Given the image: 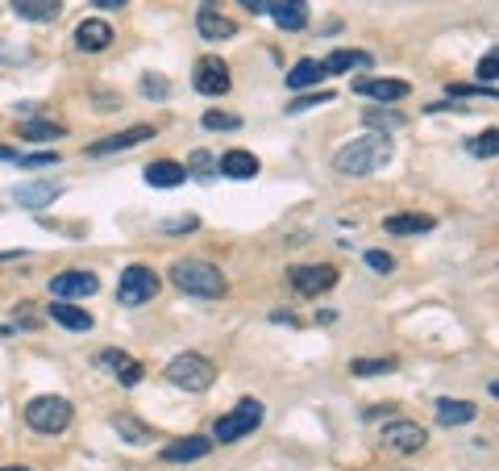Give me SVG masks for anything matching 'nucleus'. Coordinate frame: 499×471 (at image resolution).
Instances as JSON below:
<instances>
[{
	"label": "nucleus",
	"mask_w": 499,
	"mask_h": 471,
	"mask_svg": "<svg viewBox=\"0 0 499 471\" xmlns=\"http://www.w3.org/2000/svg\"><path fill=\"white\" fill-rule=\"evenodd\" d=\"M391 159V138L387 134H367V138H354L349 146L333 154V171L337 176H370L379 171Z\"/></svg>",
	"instance_id": "f257e3e1"
},
{
	"label": "nucleus",
	"mask_w": 499,
	"mask_h": 471,
	"mask_svg": "<svg viewBox=\"0 0 499 471\" xmlns=\"http://www.w3.org/2000/svg\"><path fill=\"white\" fill-rule=\"evenodd\" d=\"M171 284L187 296H204V300H217V296H225V288H229L225 275H221L213 263H204V259H179V263L171 267Z\"/></svg>",
	"instance_id": "f03ea898"
},
{
	"label": "nucleus",
	"mask_w": 499,
	"mask_h": 471,
	"mask_svg": "<svg viewBox=\"0 0 499 471\" xmlns=\"http://www.w3.org/2000/svg\"><path fill=\"white\" fill-rule=\"evenodd\" d=\"M167 380H171L175 388H184V392H208V388L217 383V367H213L204 355L187 351L167 363Z\"/></svg>",
	"instance_id": "7ed1b4c3"
},
{
	"label": "nucleus",
	"mask_w": 499,
	"mask_h": 471,
	"mask_svg": "<svg viewBox=\"0 0 499 471\" xmlns=\"http://www.w3.org/2000/svg\"><path fill=\"white\" fill-rule=\"evenodd\" d=\"M25 421L38 434H63L71 426V401H63V396H33L25 405Z\"/></svg>",
	"instance_id": "20e7f679"
},
{
	"label": "nucleus",
	"mask_w": 499,
	"mask_h": 471,
	"mask_svg": "<svg viewBox=\"0 0 499 471\" xmlns=\"http://www.w3.org/2000/svg\"><path fill=\"white\" fill-rule=\"evenodd\" d=\"M262 421V405L254 401V396H246V401H238V409L225 417H217V429H213V439L217 442H238L246 439L250 429H259Z\"/></svg>",
	"instance_id": "39448f33"
},
{
	"label": "nucleus",
	"mask_w": 499,
	"mask_h": 471,
	"mask_svg": "<svg viewBox=\"0 0 499 471\" xmlns=\"http://www.w3.org/2000/svg\"><path fill=\"white\" fill-rule=\"evenodd\" d=\"M159 292V275L150 272V267H141V263H133V267H125L121 272V284H117V300L121 305H146L150 296Z\"/></svg>",
	"instance_id": "423d86ee"
},
{
	"label": "nucleus",
	"mask_w": 499,
	"mask_h": 471,
	"mask_svg": "<svg viewBox=\"0 0 499 471\" xmlns=\"http://www.w3.org/2000/svg\"><path fill=\"white\" fill-rule=\"evenodd\" d=\"M424 426H416V421H387L383 426V447L395 450V455H413V450L424 447Z\"/></svg>",
	"instance_id": "0eeeda50"
},
{
	"label": "nucleus",
	"mask_w": 499,
	"mask_h": 471,
	"mask_svg": "<svg viewBox=\"0 0 499 471\" xmlns=\"http://www.w3.org/2000/svg\"><path fill=\"white\" fill-rule=\"evenodd\" d=\"M100 288V280L92 272H59L55 280H50V296L55 300H84V296H92Z\"/></svg>",
	"instance_id": "6e6552de"
},
{
	"label": "nucleus",
	"mask_w": 499,
	"mask_h": 471,
	"mask_svg": "<svg viewBox=\"0 0 499 471\" xmlns=\"http://www.w3.org/2000/svg\"><path fill=\"white\" fill-rule=\"evenodd\" d=\"M337 284V267L316 263V267H292V288L300 296H321Z\"/></svg>",
	"instance_id": "1a4fd4ad"
},
{
	"label": "nucleus",
	"mask_w": 499,
	"mask_h": 471,
	"mask_svg": "<svg viewBox=\"0 0 499 471\" xmlns=\"http://www.w3.org/2000/svg\"><path fill=\"white\" fill-rule=\"evenodd\" d=\"M192 84L195 92H204V97H225L229 92V67L221 59H200L192 71Z\"/></svg>",
	"instance_id": "9d476101"
},
{
	"label": "nucleus",
	"mask_w": 499,
	"mask_h": 471,
	"mask_svg": "<svg viewBox=\"0 0 499 471\" xmlns=\"http://www.w3.org/2000/svg\"><path fill=\"white\" fill-rule=\"evenodd\" d=\"M96 363L104 367V372L113 375V380H121L125 388H133V383H141V375H146V367H141L138 359H130L125 351H100Z\"/></svg>",
	"instance_id": "9b49d317"
},
{
	"label": "nucleus",
	"mask_w": 499,
	"mask_h": 471,
	"mask_svg": "<svg viewBox=\"0 0 499 471\" xmlns=\"http://www.w3.org/2000/svg\"><path fill=\"white\" fill-rule=\"evenodd\" d=\"M146 138H154L150 125H130V130H121V134H109V138H100V143L87 146V154L92 159H100V154H117V151H130V146L146 143Z\"/></svg>",
	"instance_id": "f8f14e48"
},
{
	"label": "nucleus",
	"mask_w": 499,
	"mask_h": 471,
	"mask_svg": "<svg viewBox=\"0 0 499 471\" xmlns=\"http://www.w3.org/2000/svg\"><path fill=\"white\" fill-rule=\"evenodd\" d=\"M354 92H358V97L379 100V105H395V100H404L413 88H408L404 79H358V84H354Z\"/></svg>",
	"instance_id": "ddd939ff"
},
{
	"label": "nucleus",
	"mask_w": 499,
	"mask_h": 471,
	"mask_svg": "<svg viewBox=\"0 0 499 471\" xmlns=\"http://www.w3.org/2000/svg\"><path fill=\"white\" fill-rule=\"evenodd\" d=\"M63 197V188L59 184H17L13 188V200H17V205L22 208H46V205H55V200Z\"/></svg>",
	"instance_id": "4468645a"
},
{
	"label": "nucleus",
	"mask_w": 499,
	"mask_h": 471,
	"mask_svg": "<svg viewBox=\"0 0 499 471\" xmlns=\"http://www.w3.org/2000/svg\"><path fill=\"white\" fill-rule=\"evenodd\" d=\"M279 30H304L308 25V0H271V9Z\"/></svg>",
	"instance_id": "2eb2a0df"
},
{
	"label": "nucleus",
	"mask_w": 499,
	"mask_h": 471,
	"mask_svg": "<svg viewBox=\"0 0 499 471\" xmlns=\"http://www.w3.org/2000/svg\"><path fill=\"white\" fill-rule=\"evenodd\" d=\"M195 30H200V38H208V42H225V38H233V33H238V25L229 22L225 13H217V9H200Z\"/></svg>",
	"instance_id": "dca6fc26"
},
{
	"label": "nucleus",
	"mask_w": 499,
	"mask_h": 471,
	"mask_svg": "<svg viewBox=\"0 0 499 471\" xmlns=\"http://www.w3.org/2000/svg\"><path fill=\"white\" fill-rule=\"evenodd\" d=\"M113 42V25L92 17V22H79L76 25V46L79 51H104Z\"/></svg>",
	"instance_id": "f3484780"
},
{
	"label": "nucleus",
	"mask_w": 499,
	"mask_h": 471,
	"mask_svg": "<svg viewBox=\"0 0 499 471\" xmlns=\"http://www.w3.org/2000/svg\"><path fill=\"white\" fill-rule=\"evenodd\" d=\"M208 450H213V439H184V442H171V447H163V459L167 463H192V459H204Z\"/></svg>",
	"instance_id": "a211bd4d"
},
{
	"label": "nucleus",
	"mask_w": 499,
	"mask_h": 471,
	"mask_svg": "<svg viewBox=\"0 0 499 471\" xmlns=\"http://www.w3.org/2000/svg\"><path fill=\"white\" fill-rule=\"evenodd\" d=\"M187 180L184 163H171V159H159V163L146 167V184L150 188H179Z\"/></svg>",
	"instance_id": "6ab92c4d"
},
{
	"label": "nucleus",
	"mask_w": 499,
	"mask_h": 471,
	"mask_svg": "<svg viewBox=\"0 0 499 471\" xmlns=\"http://www.w3.org/2000/svg\"><path fill=\"white\" fill-rule=\"evenodd\" d=\"M13 13L25 22H55L63 13V0H13Z\"/></svg>",
	"instance_id": "aec40b11"
},
{
	"label": "nucleus",
	"mask_w": 499,
	"mask_h": 471,
	"mask_svg": "<svg viewBox=\"0 0 499 471\" xmlns=\"http://www.w3.org/2000/svg\"><path fill=\"white\" fill-rule=\"evenodd\" d=\"M50 321H59V326L76 329V334H87L92 329V313L79 305H67V300H59V305H50Z\"/></svg>",
	"instance_id": "412c9836"
},
{
	"label": "nucleus",
	"mask_w": 499,
	"mask_h": 471,
	"mask_svg": "<svg viewBox=\"0 0 499 471\" xmlns=\"http://www.w3.org/2000/svg\"><path fill=\"white\" fill-rule=\"evenodd\" d=\"M325 79V63H316V59H300V63L287 71V88L300 92V88H313Z\"/></svg>",
	"instance_id": "4be33fe9"
},
{
	"label": "nucleus",
	"mask_w": 499,
	"mask_h": 471,
	"mask_svg": "<svg viewBox=\"0 0 499 471\" xmlns=\"http://www.w3.org/2000/svg\"><path fill=\"white\" fill-rule=\"evenodd\" d=\"M221 171H225L229 180H254L259 176V159L250 151H229L225 159H221Z\"/></svg>",
	"instance_id": "5701e85b"
},
{
	"label": "nucleus",
	"mask_w": 499,
	"mask_h": 471,
	"mask_svg": "<svg viewBox=\"0 0 499 471\" xmlns=\"http://www.w3.org/2000/svg\"><path fill=\"white\" fill-rule=\"evenodd\" d=\"M475 413L478 409L470 405V401H449V396L437 401V421H441V426H467V421H475Z\"/></svg>",
	"instance_id": "b1692460"
},
{
	"label": "nucleus",
	"mask_w": 499,
	"mask_h": 471,
	"mask_svg": "<svg viewBox=\"0 0 499 471\" xmlns=\"http://www.w3.org/2000/svg\"><path fill=\"white\" fill-rule=\"evenodd\" d=\"M354 67H370L367 51H333V55L325 59V76H346Z\"/></svg>",
	"instance_id": "393cba45"
},
{
	"label": "nucleus",
	"mask_w": 499,
	"mask_h": 471,
	"mask_svg": "<svg viewBox=\"0 0 499 471\" xmlns=\"http://www.w3.org/2000/svg\"><path fill=\"white\" fill-rule=\"evenodd\" d=\"M437 221L424 217V213H395V217H387V234H429Z\"/></svg>",
	"instance_id": "a878e982"
},
{
	"label": "nucleus",
	"mask_w": 499,
	"mask_h": 471,
	"mask_svg": "<svg viewBox=\"0 0 499 471\" xmlns=\"http://www.w3.org/2000/svg\"><path fill=\"white\" fill-rule=\"evenodd\" d=\"M113 429H117L125 442H150L154 439V429L146 426V421H138V417H130V413H117V417H113Z\"/></svg>",
	"instance_id": "bb28decb"
},
{
	"label": "nucleus",
	"mask_w": 499,
	"mask_h": 471,
	"mask_svg": "<svg viewBox=\"0 0 499 471\" xmlns=\"http://www.w3.org/2000/svg\"><path fill=\"white\" fill-rule=\"evenodd\" d=\"M59 134H63L59 121H30V125H22L25 143H46V138H59Z\"/></svg>",
	"instance_id": "cd10ccee"
},
{
	"label": "nucleus",
	"mask_w": 499,
	"mask_h": 471,
	"mask_svg": "<svg viewBox=\"0 0 499 471\" xmlns=\"http://www.w3.org/2000/svg\"><path fill=\"white\" fill-rule=\"evenodd\" d=\"M470 154H478V159H495L499 154V130H483L470 138Z\"/></svg>",
	"instance_id": "c85d7f7f"
},
{
	"label": "nucleus",
	"mask_w": 499,
	"mask_h": 471,
	"mask_svg": "<svg viewBox=\"0 0 499 471\" xmlns=\"http://www.w3.org/2000/svg\"><path fill=\"white\" fill-rule=\"evenodd\" d=\"M362 121H367V125H383V134H387V130H400L408 117H404V113H387V109H367Z\"/></svg>",
	"instance_id": "c756f323"
},
{
	"label": "nucleus",
	"mask_w": 499,
	"mask_h": 471,
	"mask_svg": "<svg viewBox=\"0 0 499 471\" xmlns=\"http://www.w3.org/2000/svg\"><path fill=\"white\" fill-rule=\"evenodd\" d=\"M349 372L354 375H387V372H395V359H354Z\"/></svg>",
	"instance_id": "7c9ffc66"
},
{
	"label": "nucleus",
	"mask_w": 499,
	"mask_h": 471,
	"mask_svg": "<svg viewBox=\"0 0 499 471\" xmlns=\"http://www.w3.org/2000/svg\"><path fill=\"white\" fill-rule=\"evenodd\" d=\"M238 125L241 121L233 117V113H217V109L204 113V130H238Z\"/></svg>",
	"instance_id": "2f4dec72"
},
{
	"label": "nucleus",
	"mask_w": 499,
	"mask_h": 471,
	"mask_svg": "<svg viewBox=\"0 0 499 471\" xmlns=\"http://www.w3.org/2000/svg\"><path fill=\"white\" fill-rule=\"evenodd\" d=\"M491 79H499V51L478 59V84H491Z\"/></svg>",
	"instance_id": "473e14b6"
},
{
	"label": "nucleus",
	"mask_w": 499,
	"mask_h": 471,
	"mask_svg": "<svg viewBox=\"0 0 499 471\" xmlns=\"http://www.w3.org/2000/svg\"><path fill=\"white\" fill-rule=\"evenodd\" d=\"M141 92H146V97H154V100H167L171 84H167L163 76H146V79H141Z\"/></svg>",
	"instance_id": "72a5a7b5"
},
{
	"label": "nucleus",
	"mask_w": 499,
	"mask_h": 471,
	"mask_svg": "<svg viewBox=\"0 0 499 471\" xmlns=\"http://www.w3.org/2000/svg\"><path fill=\"white\" fill-rule=\"evenodd\" d=\"M333 100V92H316V97H300V100H292L287 105V113H304V109H313V105H329Z\"/></svg>",
	"instance_id": "f704fd0d"
},
{
	"label": "nucleus",
	"mask_w": 499,
	"mask_h": 471,
	"mask_svg": "<svg viewBox=\"0 0 499 471\" xmlns=\"http://www.w3.org/2000/svg\"><path fill=\"white\" fill-rule=\"evenodd\" d=\"M367 267H375L379 275H387L391 267H395V259H391L387 251H367Z\"/></svg>",
	"instance_id": "c9c22d12"
},
{
	"label": "nucleus",
	"mask_w": 499,
	"mask_h": 471,
	"mask_svg": "<svg viewBox=\"0 0 499 471\" xmlns=\"http://www.w3.org/2000/svg\"><path fill=\"white\" fill-rule=\"evenodd\" d=\"M449 92H454V97H495L499 100V92H491L487 84H454Z\"/></svg>",
	"instance_id": "e433bc0d"
},
{
	"label": "nucleus",
	"mask_w": 499,
	"mask_h": 471,
	"mask_svg": "<svg viewBox=\"0 0 499 471\" xmlns=\"http://www.w3.org/2000/svg\"><path fill=\"white\" fill-rule=\"evenodd\" d=\"M192 171H200V176H213V154H208V151H195L192 154Z\"/></svg>",
	"instance_id": "4c0bfd02"
},
{
	"label": "nucleus",
	"mask_w": 499,
	"mask_h": 471,
	"mask_svg": "<svg viewBox=\"0 0 499 471\" xmlns=\"http://www.w3.org/2000/svg\"><path fill=\"white\" fill-rule=\"evenodd\" d=\"M241 9H250V13H267L271 9V0H238Z\"/></svg>",
	"instance_id": "58836bf2"
},
{
	"label": "nucleus",
	"mask_w": 499,
	"mask_h": 471,
	"mask_svg": "<svg viewBox=\"0 0 499 471\" xmlns=\"http://www.w3.org/2000/svg\"><path fill=\"white\" fill-rule=\"evenodd\" d=\"M167 230H195V217H179V221H167Z\"/></svg>",
	"instance_id": "ea45409f"
},
{
	"label": "nucleus",
	"mask_w": 499,
	"mask_h": 471,
	"mask_svg": "<svg viewBox=\"0 0 499 471\" xmlns=\"http://www.w3.org/2000/svg\"><path fill=\"white\" fill-rule=\"evenodd\" d=\"M0 159H5V163H17L22 154H17V151H9V146H0Z\"/></svg>",
	"instance_id": "a19ab883"
},
{
	"label": "nucleus",
	"mask_w": 499,
	"mask_h": 471,
	"mask_svg": "<svg viewBox=\"0 0 499 471\" xmlns=\"http://www.w3.org/2000/svg\"><path fill=\"white\" fill-rule=\"evenodd\" d=\"M92 5H100V9H121L125 0H92Z\"/></svg>",
	"instance_id": "79ce46f5"
},
{
	"label": "nucleus",
	"mask_w": 499,
	"mask_h": 471,
	"mask_svg": "<svg viewBox=\"0 0 499 471\" xmlns=\"http://www.w3.org/2000/svg\"><path fill=\"white\" fill-rule=\"evenodd\" d=\"M25 251H0V263H9V259H22Z\"/></svg>",
	"instance_id": "37998d69"
},
{
	"label": "nucleus",
	"mask_w": 499,
	"mask_h": 471,
	"mask_svg": "<svg viewBox=\"0 0 499 471\" xmlns=\"http://www.w3.org/2000/svg\"><path fill=\"white\" fill-rule=\"evenodd\" d=\"M491 396H499V380H495V383H491Z\"/></svg>",
	"instance_id": "c03bdc74"
},
{
	"label": "nucleus",
	"mask_w": 499,
	"mask_h": 471,
	"mask_svg": "<svg viewBox=\"0 0 499 471\" xmlns=\"http://www.w3.org/2000/svg\"><path fill=\"white\" fill-rule=\"evenodd\" d=\"M0 471H30V467H0Z\"/></svg>",
	"instance_id": "a18cd8bd"
}]
</instances>
